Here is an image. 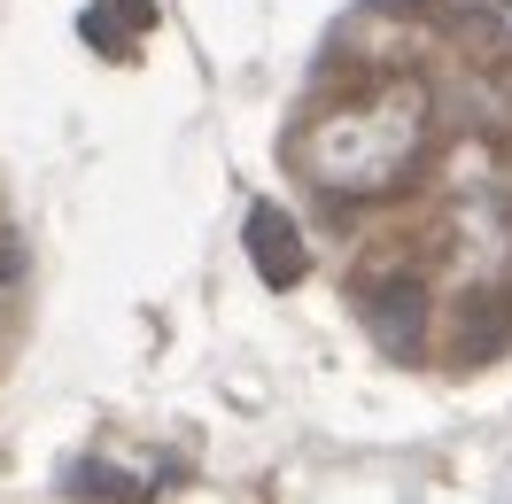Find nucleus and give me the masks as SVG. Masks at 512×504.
Returning <instances> with one entry per match:
<instances>
[{
	"label": "nucleus",
	"mask_w": 512,
	"mask_h": 504,
	"mask_svg": "<svg viewBox=\"0 0 512 504\" xmlns=\"http://www.w3.org/2000/svg\"><path fill=\"white\" fill-rule=\"evenodd\" d=\"M70 489H86V497H117V504L140 497V481H125V473H101V466H78V473H70Z\"/></svg>",
	"instance_id": "39448f33"
},
{
	"label": "nucleus",
	"mask_w": 512,
	"mask_h": 504,
	"mask_svg": "<svg viewBox=\"0 0 512 504\" xmlns=\"http://www.w3.org/2000/svg\"><path fill=\"white\" fill-rule=\"evenodd\" d=\"M357 311H365V334L396 357V365H419L427 357V334H435V303H427V280L419 272H388L357 295Z\"/></svg>",
	"instance_id": "f03ea898"
},
{
	"label": "nucleus",
	"mask_w": 512,
	"mask_h": 504,
	"mask_svg": "<svg viewBox=\"0 0 512 504\" xmlns=\"http://www.w3.org/2000/svg\"><path fill=\"white\" fill-rule=\"evenodd\" d=\"M241 249H249V264H256L272 287H295L303 272H311V249H303V233H295V218L280 210V202H256V210H249Z\"/></svg>",
	"instance_id": "7ed1b4c3"
},
{
	"label": "nucleus",
	"mask_w": 512,
	"mask_h": 504,
	"mask_svg": "<svg viewBox=\"0 0 512 504\" xmlns=\"http://www.w3.org/2000/svg\"><path fill=\"white\" fill-rule=\"evenodd\" d=\"M505 39H512V0H505Z\"/></svg>",
	"instance_id": "6e6552de"
},
{
	"label": "nucleus",
	"mask_w": 512,
	"mask_h": 504,
	"mask_svg": "<svg viewBox=\"0 0 512 504\" xmlns=\"http://www.w3.org/2000/svg\"><path fill=\"white\" fill-rule=\"evenodd\" d=\"M419 148H427V125L412 101H357L319 132V156L303 163L326 194H388L412 179Z\"/></svg>",
	"instance_id": "f257e3e1"
},
{
	"label": "nucleus",
	"mask_w": 512,
	"mask_h": 504,
	"mask_svg": "<svg viewBox=\"0 0 512 504\" xmlns=\"http://www.w3.org/2000/svg\"><path fill=\"white\" fill-rule=\"evenodd\" d=\"M16 280H24V249H16V241H0V295H8Z\"/></svg>",
	"instance_id": "423d86ee"
},
{
	"label": "nucleus",
	"mask_w": 512,
	"mask_h": 504,
	"mask_svg": "<svg viewBox=\"0 0 512 504\" xmlns=\"http://www.w3.org/2000/svg\"><path fill=\"white\" fill-rule=\"evenodd\" d=\"M450 334H458V365H489L512 349V295L505 287H466L458 311H450Z\"/></svg>",
	"instance_id": "20e7f679"
},
{
	"label": "nucleus",
	"mask_w": 512,
	"mask_h": 504,
	"mask_svg": "<svg viewBox=\"0 0 512 504\" xmlns=\"http://www.w3.org/2000/svg\"><path fill=\"white\" fill-rule=\"evenodd\" d=\"M373 8H388V16H412V8H435V0H373Z\"/></svg>",
	"instance_id": "0eeeda50"
}]
</instances>
